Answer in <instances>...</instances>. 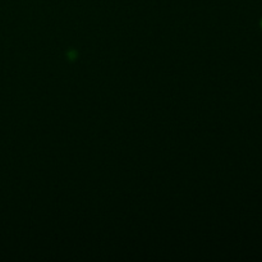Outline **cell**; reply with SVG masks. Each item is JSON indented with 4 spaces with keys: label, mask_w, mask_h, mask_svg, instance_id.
Returning <instances> with one entry per match:
<instances>
[{
    "label": "cell",
    "mask_w": 262,
    "mask_h": 262,
    "mask_svg": "<svg viewBox=\"0 0 262 262\" xmlns=\"http://www.w3.org/2000/svg\"><path fill=\"white\" fill-rule=\"evenodd\" d=\"M261 27H262V21H261Z\"/></svg>",
    "instance_id": "1"
}]
</instances>
